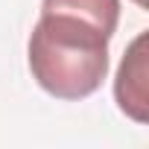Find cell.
<instances>
[{
	"mask_svg": "<svg viewBox=\"0 0 149 149\" xmlns=\"http://www.w3.org/2000/svg\"><path fill=\"white\" fill-rule=\"evenodd\" d=\"M134 3H137V6H146V0H134Z\"/></svg>",
	"mask_w": 149,
	"mask_h": 149,
	"instance_id": "277c9868",
	"label": "cell"
},
{
	"mask_svg": "<svg viewBox=\"0 0 149 149\" xmlns=\"http://www.w3.org/2000/svg\"><path fill=\"white\" fill-rule=\"evenodd\" d=\"M114 100L120 105V111L126 117H132L134 123H146V108H149V94H146V32H140L114 76Z\"/></svg>",
	"mask_w": 149,
	"mask_h": 149,
	"instance_id": "7a4b0ae2",
	"label": "cell"
},
{
	"mask_svg": "<svg viewBox=\"0 0 149 149\" xmlns=\"http://www.w3.org/2000/svg\"><path fill=\"white\" fill-rule=\"evenodd\" d=\"M108 41L100 26L64 12H41L26 56L32 79L56 100H85L108 76Z\"/></svg>",
	"mask_w": 149,
	"mask_h": 149,
	"instance_id": "6da1fadb",
	"label": "cell"
},
{
	"mask_svg": "<svg viewBox=\"0 0 149 149\" xmlns=\"http://www.w3.org/2000/svg\"><path fill=\"white\" fill-rule=\"evenodd\" d=\"M41 12L76 15L114 38L120 24V0H41Z\"/></svg>",
	"mask_w": 149,
	"mask_h": 149,
	"instance_id": "3957f363",
	"label": "cell"
}]
</instances>
